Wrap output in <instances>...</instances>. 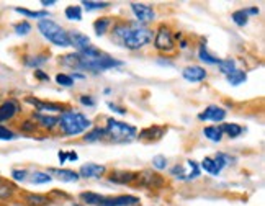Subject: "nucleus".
<instances>
[{"mask_svg": "<svg viewBox=\"0 0 265 206\" xmlns=\"http://www.w3.org/2000/svg\"><path fill=\"white\" fill-rule=\"evenodd\" d=\"M111 36L123 48L129 49V51H138L152 41L154 31L138 21H118L113 25Z\"/></svg>", "mask_w": 265, "mask_h": 206, "instance_id": "1", "label": "nucleus"}, {"mask_svg": "<svg viewBox=\"0 0 265 206\" xmlns=\"http://www.w3.org/2000/svg\"><path fill=\"white\" fill-rule=\"evenodd\" d=\"M59 63L66 66V68L71 69H79V70H90L93 74H98V72L108 70V69H115V68H121L123 61L113 59L108 54L98 53V54H79V53H72V54H66L59 59Z\"/></svg>", "mask_w": 265, "mask_h": 206, "instance_id": "2", "label": "nucleus"}, {"mask_svg": "<svg viewBox=\"0 0 265 206\" xmlns=\"http://www.w3.org/2000/svg\"><path fill=\"white\" fill-rule=\"evenodd\" d=\"M58 126L61 133H63L64 136H79V135H84V133H87V130L90 126H92V121L84 113L81 111H76V110H69L66 108L61 116H58Z\"/></svg>", "mask_w": 265, "mask_h": 206, "instance_id": "3", "label": "nucleus"}, {"mask_svg": "<svg viewBox=\"0 0 265 206\" xmlns=\"http://www.w3.org/2000/svg\"><path fill=\"white\" fill-rule=\"evenodd\" d=\"M103 130H105V141L113 144H126L138 137L136 128L115 118L106 120V126Z\"/></svg>", "mask_w": 265, "mask_h": 206, "instance_id": "4", "label": "nucleus"}, {"mask_svg": "<svg viewBox=\"0 0 265 206\" xmlns=\"http://www.w3.org/2000/svg\"><path fill=\"white\" fill-rule=\"evenodd\" d=\"M38 31L46 38L49 43H53L54 46L61 48H69L71 40H69V31H66L63 26L58 25L56 21L44 18L38 21Z\"/></svg>", "mask_w": 265, "mask_h": 206, "instance_id": "5", "label": "nucleus"}, {"mask_svg": "<svg viewBox=\"0 0 265 206\" xmlns=\"http://www.w3.org/2000/svg\"><path fill=\"white\" fill-rule=\"evenodd\" d=\"M236 159L233 155H229L226 152H216L215 155H208L201 160L200 169H203L206 174H210L213 177H218L223 172L224 167H228L231 164H234Z\"/></svg>", "mask_w": 265, "mask_h": 206, "instance_id": "6", "label": "nucleus"}, {"mask_svg": "<svg viewBox=\"0 0 265 206\" xmlns=\"http://www.w3.org/2000/svg\"><path fill=\"white\" fill-rule=\"evenodd\" d=\"M154 48L164 54H171L176 51V38H174V33L169 25L161 23L157 26L154 33Z\"/></svg>", "mask_w": 265, "mask_h": 206, "instance_id": "7", "label": "nucleus"}, {"mask_svg": "<svg viewBox=\"0 0 265 206\" xmlns=\"http://www.w3.org/2000/svg\"><path fill=\"white\" fill-rule=\"evenodd\" d=\"M136 183L139 187L148 188V190H161V188H164V185H166V179L159 174V172L146 169L141 172V174H138Z\"/></svg>", "mask_w": 265, "mask_h": 206, "instance_id": "8", "label": "nucleus"}, {"mask_svg": "<svg viewBox=\"0 0 265 206\" xmlns=\"http://www.w3.org/2000/svg\"><path fill=\"white\" fill-rule=\"evenodd\" d=\"M69 40H71V46H74L79 54H98L100 53V49L93 46L90 38L79 30L69 31Z\"/></svg>", "mask_w": 265, "mask_h": 206, "instance_id": "9", "label": "nucleus"}, {"mask_svg": "<svg viewBox=\"0 0 265 206\" xmlns=\"http://www.w3.org/2000/svg\"><path fill=\"white\" fill-rule=\"evenodd\" d=\"M139 198L134 195H120V197H105L101 195L98 206H138Z\"/></svg>", "mask_w": 265, "mask_h": 206, "instance_id": "10", "label": "nucleus"}, {"mask_svg": "<svg viewBox=\"0 0 265 206\" xmlns=\"http://www.w3.org/2000/svg\"><path fill=\"white\" fill-rule=\"evenodd\" d=\"M21 111L20 102L16 98H7L5 102L0 103V123L5 121H12L16 115Z\"/></svg>", "mask_w": 265, "mask_h": 206, "instance_id": "11", "label": "nucleus"}, {"mask_svg": "<svg viewBox=\"0 0 265 206\" xmlns=\"http://www.w3.org/2000/svg\"><path fill=\"white\" fill-rule=\"evenodd\" d=\"M131 5V12L136 16V21L138 23H149L156 18V10L151 7L148 3H138V2H133L129 3Z\"/></svg>", "mask_w": 265, "mask_h": 206, "instance_id": "12", "label": "nucleus"}, {"mask_svg": "<svg viewBox=\"0 0 265 206\" xmlns=\"http://www.w3.org/2000/svg\"><path fill=\"white\" fill-rule=\"evenodd\" d=\"M139 172H131V170H113L110 172L108 182L116 183V185H133L138 180Z\"/></svg>", "mask_w": 265, "mask_h": 206, "instance_id": "13", "label": "nucleus"}, {"mask_svg": "<svg viewBox=\"0 0 265 206\" xmlns=\"http://www.w3.org/2000/svg\"><path fill=\"white\" fill-rule=\"evenodd\" d=\"M166 133H167V128L152 125V126L144 128V130H141L138 133L136 139H141V141H144V142H156V141H159V139H162V136H166Z\"/></svg>", "mask_w": 265, "mask_h": 206, "instance_id": "14", "label": "nucleus"}, {"mask_svg": "<svg viewBox=\"0 0 265 206\" xmlns=\"http://www.w3.org/2000/svg\"><path fill=\"white\" fill-rule=\"evenodd\" d=\"M200 121H215V123H221L226 120V110L218 107V105H210L205 110L198 113Z\"/></svg>", "mask_w": 265, "mask_h": 206, "instance_id": "15", "label": "nucleus"}, {"mask_svg": "<svg viewBox=\"0 0 265 206\" xmlns=\"http://www.w3.org/2000/svg\"><path fill=\"white\" fill-rule=\"evenodd\" d=\"M25 102L35 107L36 113H43V111H54V113H63L66 110L64 105L54 103V102H43V100L33 98V97H25Z\"/></svg>", "mask_w": 265, "mask_h": 206, "instance_id": "16", "label": "nucleus"}, {"mask_svg": "<svg viewBox=\"0 0 265 206\" xmlns=\"http://www.w3.org/2000/svg\"><path fill=\"white\" fill-rule=\"evenodd\" d=\"M105 172H106L105 165L87 162L79 169V177H84V179H101L105 175Z\"/></svg>", "mask_w": 265, "mask_h": 206, "instance_id": "17", "label": "nucleus"}, {"mask_svg": "<svg viewBox=\"0 0 265 206\" xmlns=\"http://www.w3.org/2000/svg\"><path fill=\"white\" fill-rule=\"evenodd\" d=\"M33 121L36 123L38 128H41V130H46V131H53L56 126H58V116L54 115H44V113H33Z\"/></svg>", "mask_w": 265, "mask_h": 206, "instance_id": "18", "label": "nucleus"}, {"mask_svg": "<svg viewBox=\"0 0 265 206\" xmlns=\"http://www.w3.org/2000/svg\"><path fill=\"white\" fill-rule=\"evenodd\" d=\"M182 77L187 82H201L208 77V72L201 66H188L182 70Z\"/></svg>", "mask_w": 265, "mask_h": 206, "instance_id": "19", "label": "nucleus"}, {"mask_svg": "<svg viewBox=\"0 0 265 206\" xmlns=\"http://www.w3.org/2000/svg\"><path fill=\"white\" fill-rule=\"evenodd\" d=\"M48 174L51 177L54 175L58 180L66 182V183H72V182H77L79 179H81L77 172L71 170V169H56V167H51V169H48Z\"/></svg>", "mask_w": 265, "mask_h": 206, "instance_id": "20", "label": "nucleus"}, {"mask_svg": "<svg viewBox=\"0 0 265 206\" xmlns=\"http://www.w3.org/2000/svg\"><path fill=\"white\" fill-rule=\"evenodd\" d=\"M49 61V54H35V56H25L23 58V64L26 68L31 69H39L43 64H46Z\"/></svg>", "mask_w": 265, "mask_h": 206, "instance_id": "21", "label": "nucleus"}, {"mask_svg": "<svg viewBox=\"0 0 265 206\" xmlns=\"http://www.w3.org/2000/svg\"><path fill=\"white\" fill-rule=\"evenodd\" d=\"M23 200L28 206H46L51 202L46 195H39V193H23Z\"/></svg>", "mask_w": 265, "mask_h": 206, "instance_id": "22", "label": "nucleus"}, {"mask_svg": "<svg viewBox=\"0 0 265 206\" xmlns=\"http://www.w3.org/2000/svg\"><path fill=\"white\" fill-rule=\"evenodd\" d=\"M219 130H221L223 136H228V137H239L242 133H244V128L238 123H223L219 125Z\"/></svg>", "mask_w": 265, "mask_h": 206, "instance_id": "23", "label": "nucleus"}, {"mask_svg": "<svg viewBox=\"0 0 265 206\" xmlns=\"http://www.w3.org/2000/svg\"><path fill=\"white\" fill-rule=\"evenodd\" d=\"M111 18L110 16H101V18H97L93 21V31H95V35L97 36H103L106 35V31L110 30V26H111Z\"/></svg>", "mask_w": 265, "mask_h": 206, "instance_id": "24", "label": "nucleus"}, {"mask_svg": "<svg viewBox=\"0 0 265 206\" xmlns=\"http://www.w3.org/2000/svg\"><path fill=\"white\" fill-rule=\"evenodd\" d=\"M84 142H98V141H105V130L100 126L92 128L90 131L86 133V136L82 137Z\"/></svg>", "mask_w": 265, "mask_h": 206, "instance_id": "25", "label": "nucleus"}, {"mask_svg": "<svg viewBox=\"0 0 265 206\" xmlns=\"http://www.w3.org/2000/svg\"><path fill=\"white\" fill-rule=\"evenodd\" d=\"M198 58H200V61H203L205 64H210V66H218V63H219V58H216V56H213L210 51H208V48H206L205 43L200 44V48H198Z\"/></svg>", "mask_w": 265, "mask_h": 206, "instance_id": "26", "label": "nucleus"}, {"mask_svg": "<svg viewBox=\"0 0 265 206\" xmlns=\"http://www.w3.org/2000/svg\"><path fill=\"white\" fill-rule=\"evenodd\" d=\"M203 135H205L206 139H210L211 142H221V139H223V133L219 130L218 125L205 126L203 128Z\"/></svg>", "mask_w": 265, "mask_h": 206, "instance_id": "27", "label": "nucleus"}, {"mask_svg": "<svg viewBox=\"0 0 265 206\" xmlns=\"http://www.w3.org/2000/svg\"><path fill=\"white\" fill-rule=\"evenodd\" d=\"M28 180H30V183H33V185H44V183H49L51 180H53V177H51L48 172L36 170L28 175Z\"/></svg>", "mask_w": 265, "mask_h": 206, "instance_id": "28", "label": "nucleus"}, {"mask_svg": "<svg viewBox=\"0 0 265 206\" xmlns=\"http://www.w3.org/2000/svg\"><path fill=\"white\" fill-rule=\"evenodd\" d=\"M226 80H228L229 85L238 87V85H241V83H244L247 80V74H246V70L236 69V70L231 72L229 75H226Z\"/></svg>", "mask_w": 265, "mask_h": 206, "instance_id": "29", "label": "nucleus"}, {"mask_svg": "<svg viewBox=\"0 0 265 206\" xmlns=\"http://www.w3.org/2000/svg\"><path fill=\"white\" fill-rule=\"evenodd\" d=\"M15 12L20 13V15H23V16H26V18H36V20H44V18H48V16H49V13L44 12V10H41V12H35V10H28V8L16 7Z\"/></svg>", "mask_w": 265, "mask_h": 206, "instance_id": "30", "label": "nucleus"}, {"mask_svg": "<svg viewBox=\"0 0 265 206\" xmlns=\"http://www.w3.org/2000/svg\"><path fill=\"white\" fill-rule=\"evenodd\" d=\"M218 69L223 75H229L231 72L236 70V61L234 59H219L218 63Z\"/></svg>", "mask_w": 265, "mask_h": 206, "instance_id": "31", "label": "nucleus"}, {"mask_svg": "<svg viewBox=\"0 0 265 206\" xmlns=\"http://www.w3.org/2000/svg\"><path fill=\"white\" fill-rule=\"evenodd\" d=\"M64 15L67 20H74V21H81L82 20V8L79 5H69L64 10Z\"/></svg>", "mask_w": 265, "mask_h": 206, "instance_id": "32", "label": "nucleus"}, {"mask_svg": "<svg viewBox=\"0 0 265 206\" xmlns=\"http://www.w3.org/2000/svg\"><path fill=\"white\" fill-rule=\"evenodd\" d=\"M231 20L238 26H246L249 23V15H247L246 8H241V10H236V12L231 15Z\"/></svg>", "mask_w": 265, "mask_h": 206, "instance_id": "33", "label": "nucleus"}, {"mask_svg": "<svg viewBox=\"0 0 265 206\" xmlns=\"http://www.w3.org/2000/svg\"><path fill=\"white\" fill-rule=\"evenodd\" d=\"M171 175L174 177V179H177V180L188 182V174H187V170H185V164L174 165L171 169Z\"/></svg>", "mask_w": 265, "mask_h": 206, "instance_id": "34", "label": "nucleus"}, {"mask_svg": "<svg viewBox=\"0 0 265 206\" xmlns=\"http://www.w3.org/2000/svg\"><path fill=\"white\" fill-rule=\"evenodd\" d=\"M82 5L87 12H93V10H103L106 7H110L111 3L110 2H97V0H84Z\"/></svg>", "mask_w": 265, "mask_h": 206, "instance_id": "35", "label": "nucleus"}, {"mask_svg": "<svg viewBox=\"0 0 265 206\" xmlns=\"http://www.w3.org/2000/svg\"><path fill=\"white\" fill-rule=\"evenodd\" d=\"M15 185L12 183H5V182H0V200H8L13 197L15 193Z\"/></svg>", "mask_w": 265, "mask_h": 206, "instance_id": "36", "label": "nucleus"}, {"mask_svg": "<svg viewBox=\"0 0 265 206\" xmlns=\"http://www.w3.org/2000/svg\"><path fill=\"white\" fill-rule=\"evenodd\" d=\"M13 30L18 36H26L28 33L31 31V25H30V21L21 20V21H18V23L13 25Z\"/></svg>", "mask_w": 265, "mask_h": 206, "instance_id": "37", "label": "nucleus"}, {"mask_svg": "<svg viewBox=\"0 0 265 206\" xmlns=\"http://www.w3.org/2000/svg\"><path fill=\"white\" fill-rule=\"evenodd\" d=\"M16 137H18V135H16L13 130L0 125V141H13V139H16Z\"/></svg>", "mask_w": 265, "mask_h": 206, "instance_id": "38", "label": "nucleus"}, {"mask_svg": "<svg viewBox=\"0 0 265 206\" xmlns=\"http://www.w3.org/2000/svg\"><path fill=\"white\" fill-rule=\"evenodd\" d=\"M152 167H154L156 170H164L167 169V159H166V155H154L152 157Z\"/></svg>", "mask_w": 265, "mask_h": 206, "instance_id": "39", "label": "nucleus"}, {"mask_svg": "<svg viewBox=\"0 0 265 206\" xmlns=\"http://www.w3.org/2000/svg\"><path fill=\"white\" fill-rule=\"evenodd\" d=\"M28 175H30V172L25 170V169H13L12 170V179L15 182H26Z\"/></svg>", "mask_w": 265, "mask_h": 206, "instance_id": "40", "label": "nucleus"}, {"mask_svg": "<svg viewBox=\"0 0 265 206\" xmlns=\"http://www.w3.org/2000/svg\"><path fill=\"white\" fill-rule=\"evenodd\" d=\"M56 82L59 83V85H63V87H72L74 85V80H72V77L69 74H58L56 75Z\"/></svg>", "mask_w": 265, "mask_h": 206, "instance_id": "41", "label": "nucleus"}, {"mask_svg": "<svg viewBox=\"0 0 265 206\" xmlns=\"http://www.w3.org/2000/svg\"><path fill=\"white\" fill-rule=\"evenodd\" d=\"M20 130L23 131V133H35L38 130V126L35 121H31V120H25L23 123L20 125Z\"/></svg>", "mask_w": 265, "mask_h": 206, "instance_id": "42", "label": "nucleus"}, {"mask_svg": "<svg viewBox=\"0 0 265 206\" xmlns=\"http://www.w3.org/2000/svg\"><path fill=\"white\" fill-rule=\"evenodd\" d=\"M79 102H81L84 107H95L97 102H95V98L92 95H81L79 97Z\"/></svg>", "mask_w": 265, "mask_h": 206, "instance_id": "43", "label": "nucleus"}, {"mask_svg": "<svg viewBox=\"0 0 265 206\" xmlns=\"http://www.w3.org/2000/svg\"><path fill=\"white\" fill-rule=\"evenodd\" d=\"M35 79L41 80V82H48V80H49V75H48L44 70H41V69H36V70H35Z\"/></svg>", "mask_w": 265, "mask_h": 206, "instance_id": "44", "label": "nucleus"}, {"mask_svg": "<svg viewBox=\"0 0 265 206\" xmlns=\"http://www.w3.org/2000/svg\"><path fill=\"white\" fill-rule=\"evenodd\" d=\"M108 108H111V111L113 113H118V115H126V108H123V107H118V105H115V103H108Z\"/></svg>", "mask_w": 265, "mask_h": 206, "instance_id": "45", "label": "nucleus"}, {"mask_svg": "<svg viewBox=\"0 0 265 206\" xmlns=\"http://www.w3.org/2000/svg\"><path fill=\"white\" fill-rule=\"evenodd\" d=\"M58 159H59V164H61V165L66 164V162H67V152L59 151V152H58Z\"/></svg>", "mask_w": 265, "mask_h": 206, "instance_id": "46", "label": "nucleus"}, {"mask_svg": "<svg viewBox=\"0 0 265 206\" xmlns=\"http://www.w3.org/2000/svg\"><path fill=\"white\" fill-rule=\"evenodd\" d=\"M79 159V155H77V152H74V151H71V152H67V160H71V162H76V160Z\"/></svg>", "mask_w": 265, "mask_h": 206, "instance_id": "47", "label": "nucleus"}, {"mask_svg": "<svg viewBox=\"0 0 265 206\" xmlns=\"http://www.w3.org/2000/svg\"><path fill=\"white\" fill-rule=\"evenodd\" d=\"M246 12H247V15H259V8L257 7H249V8H246Z\"/></svg>", "mask_w": 265, "mask_h": 206, "instance_id": "48", "label": "nucleus"}, {"mask_svg": "<svg viewBox=\"0 0 265 206\" xmlns=\"http://www.w3.org/2000/svg\"><path fill=\"white\" fill-rule=\"evenodd\" d=\"M41 5L43 7H53L56 5V0H41Z\"/></svg>", "mask_w": 265, "mask_h": 206, "instance_id": "49", "label": "nucleus"}, {"mask_svg": "<svg viewBox=\"0 0 265 206\" xmlns=\"http://www.w3.org/2000/svg\"><path fill=\"white\" fill-rule=\"evenodd\" d=\"M157 63H159V64H162V66H174V63H172V61H164V59H159V61H157Z\"/></svg>", "mask_w": 265, "mask_h": 206, "instance_id": "50", "label": "nucleus"}, {"mask_svg": "<svg viewBox=\"0 0 265 206\" xmlns=\"http://www.w3.org/2000/svg\"><path fill=\"white\" fill-rule=\"evenodd\" d=\"M185 48H188V43L187 41H180V49H185Z\"/></svg>", "mask_w": 265, "mask_h": 206, "instance_id": "51", "label": "nucleus"}, {"mask_svg": "<svg viewBox=\"0 0 265 206\" xmlns=\"http://www.w3.org/2000/svg\"><path fill=\"white\" fill-rule=\"evenodd\" d=\"M76 206H81V205H76Z\"/></svg>", "mask_w": 265, "mask_h": 206, "instance_id": "52", "label": "nucleus"}, {"mask_svg": "<svg viewBox=\"0 0 265 206\" xmlns=\"http://www.w3.org/2000/svg\"><path fill=\"white\" fill-rule=\"evenodd\" d=\"M0 182H2V179H0Z\"/></svg>", "mask_w": 265, "mask_h": 206, "instance_id": "53", "label": "nucleus"}]
</instances>
